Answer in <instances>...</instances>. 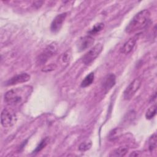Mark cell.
<instances>
[{
  "label": "cell",
  "instance_id": "obj_1",
  "mask_svg": "<svg viewBox=\"0 0 157 157\" xmlns=\"http://www.w3.org/2000/svg\"><path fill=\"white\" fill-rule=\"evenodd\" d=\"M150 19V12L147 9H144L138 12L132 18L126 28V32L131 34L145 28Z\"/></svg>",
  "mask_w": 157,
  "mask_h": 157
},
{
  "label": "cell",
  "instance_id": "obj_2",
  "mask_svg": "<svg viewBox=\"0 0 157 157\" xmlns=\"http://www.w3.org/2000/svg\"><path fill=\"white\" fill-rule=\"evenodd\" d=\"M26 88H17L7 91L4 94V101L10 105H20L25 98V94H26L25 91Z\"/></svg>",
  "mask_w": 157,
  "mask_h": 157
},
{
  "label": "cell",
  "instance_id": "obj_3",
  "mask_svg": "<svg viewBox=\"0 0 157 157\" xmlns=\"http://www.w3.org/2000/svg\"><path fill=\"white\" fill-rule=\"evenodd\" d=\"M103 49V46L101 44L99 43L96 44L93 47L86 53L83 57V62L85 64L88 65L92 63L101 53Z\"/></svg>",
  "mask_w": 157,
  "mask_h": 157
},
{
  "label": "cell",
  "instance_id": "obj_4",
  "mask_svg": "<svg viewBox=\"0 0 157 157\" xmlns=\"http://www.w3.org/2000/svg\"><path fill=\"white\" fill-rule=\"evenodd\" d=\"M142 84V80L139 77L135 78L127 86L123 93V98L125 100H130L139 90Z\"/></svg>",
  "mask_w": 157,
  "mask_h": 157
},
{
  "label": "cell",
  "instance_id": "obj_5",
  "mask_svg": "<svg viewBox=\"0 0 157 157\" xmlns=\"http://www.w3.org/2000/svg\"><path fill=\"white\" fill-rule=\"evenodd\" d=\"M57 45L55 43H52L40 53L37 58V63L39 64H44L56 52Z\"/></svg>",
  "mask_w": 157,
  "mask_h": 157
},
{
  "label": "cell",
  "instance_id": "obj_6",
  "mask_svg": "<svg viewBox=\"0 0 157 157\" xmlns=\"http://www.w3.org/2000/svg\"><path fill=\"white\" fill-rule=\"evenodd\" d=\"M14 115L9 110L3 109L1 114V123L2 126L4 128L10 127L14 123Z\"/></svg>",
  "mask_w": 157,
  "mask_h": 157
},
{
  "label": "cell",
  "instance_id": "obj_7",
  "mask_svg": "<svg viewBox=\"0 0 157 157\" xmlns=\"http://www.w3.org/2000/svg\"><path fill=\"white\" fill-rule=\"evenodd\" d=\"M66 16H67V13L66 12H63L55 17V18L53 19V20L51 23V27H50L51 31L53 33H56L60 30L66 19Z\"/></svg>",
  "mask_w": 157,
  "mask_h": 157
},
{
  "label": "cell",
  "instance_id": "obj_8",
  "mask_svg": "<svg viewBox=\"0 0 157 157\" xmlns=\"http://www.w3.org/2000/svg\"><path fill=\"white\" fill-rule=\"evenodd\" d=\"M30 79V75H29L28 73H21L18 75H16L10 79H9L6 82V85L10 86V85H14L18 83H25L28 81H29Z\"/></svg>",
  "mask_w": 157,
  "mask_h": 157
},
{
  "label": "cell",
  "instance_id": "obj_9",
  "mask_svg": "<svg viewBox=\"0 0 157 157\" xmlns=\"http://www.w3.org/2000/svg\"><path fill=\"white\" fill-rule=\"evenodd\" d=\"M94 40L93 37L90 35L86 36L80 39L78 42V48L80 51H83L88 48H90L94 43Z\"/></svg>",
  "mask_w": 157,
  "mask_h": 157
},
{
  "label": "cell",
  "instance_id": "obj_10",
  "mask_svg": "<svg viewBox=\"0 0 157 157\" xmlns=\"http://www.w3.org/2000/svg\"><path fill=\"white\" fill-rule=\"evenodd\" d=\"M137 40V36L130 38L123 44V45L122 46V47L120 49V52L124 54L129 53L134 48V47L136 44Z\"/></svg>",
  "mask_w": 157,
  "mask_h": 157
},
{
  "label": "cell",
  "instance_id": "obj_11",
  "mask_svg": "<svg viewBox=\"0 0 157 157\" xmlns=\"http://www.w3.org/2000/svg\"><path fill=\"white\" fill-rule=\"evenodd\" d=\"M115 81L116 77L113 74H109L104 77L102 82V87L105 92L109 91L115 85Z\"/></svg>",
  "mask_w": 157,
  "mask_h": 157
},
{
  "label": "cell",
  "instance_id": "obj_12",
  "mask_svg": "<svg viewBox=\"0 0 157 157\" xmlns=\"http://www.w3.org/2000/svg\"><path fill=\"white\" fill-rule=\"evenodd\" d=\"M94 74L93 72H90L82 80L81 83V86L83 88H85L90 86L94 81Z\"/></svg>",
  "mask_w": 157,
  "mask_h": 157
},
{
  "label": "cell",
  "instance_id": "obj_13",
  "mask_svg": "<svg viewBox=\"0 0 157 157\" xmlns=\"http://www.w3.org/2000/svg\"><path fill=\"white\" fill-rule=\"evenodd\" d=\"M128 149L127 147H120L117 149H115L110 156H124L128 152Z\"/></svg>",
  "mask_w": 157,
  "mask_h": 157
},
{
  "label": "cell",
  "instance_id": "obj_14",
  "mask_svg": "<svg viewBox=\"0 0 157 157\" xmlns=\"http://www.w3.org/2000/svg\"><path fill=\"white\" fill-rule=\"evenodd\" d=\"M156 134H153L148 140V148L150 152L153 151V150L156 148Z\"/></svg>",
  "mask_w": 157,
  "mask_h": 157
},
{
  "label": "cell",
  "instance_id": "obj_15",
  "mask_svg": "<svg viewBox=\"0 0 157 157\" xmlns=\"http://www.w3.org/2000/svg\"><path fill=\"white\" fill-rule=\"evenodd\" d=\"M156 113V105L155 104L152 106H151L146 112L145 117L148 120H150L153 118Z\"/></svg>",
  "mask_w": 157,
  "mask_h": 157
},
{
  "label": "cell",
  "instance_id": "obj_16",
  "mask_svg": "<svg viewBox=\"0 0 157 157\" xmlns=\"http://www.w3.org/2000/svg\"><path fill=\"white\" fill-rule=\"evenodd\" d=\"M49 140H50V139H49V138L48 137H47L45 139H42L40 142L39 145L37 146L36 149L33 151V153H37V152H39L40 151H41L48 144V143L49 142Z\"/></svg>",
  "mask_w": 157,
  "mask_h": 157
},
{
  "label": "cell",
  "instance_id": "obj_17",
  "mask_svg": "<svg viewBox=\"0 0 157 157\" xmlns=\"http://www.w3.org/2000/svg\"><path fill=\"white\" fill-rule=\"evenodd\" d=\"M92 145L91 141L90 140H86L83 142H82L78 147V150L81 151H85L88 150H89Z\"/></svg>",
  "mask_w": 157,
  "mask_h": 157
},
{
  "label": "cell",
  "instance_id": "obj_18",
  "mask_svg": "<svg viewBox=\"0 0 157 157\" xmlns=\"http://www.w3.org/2000/svg\"><path fill=\"white\" fill-rule=\"evenodd\" d=\"M104 28V24L102 23H99L98 24L95 25L93 28L88 31V33L90 34V35H93L95 34L96 33H98V32H99L100 31H101Z\"/></svg>",
  "mask_w": 157,
  "mask_h": 157
},
{
  "label": "cell",
  "instance_id": "obj_19",
  "mask_svg": "<svg viewBox=\"0 0 157 157\" xmlns=\"http://www.w3.org/2000/svg\"><path fill=\"white\" fill-rule=\"evenodd\" d=\"M70 58H71V54H70L68 52H66V53L63 55V61L64 62H65V63H67V62H68V61H69Z\"/></svg>",
  "mask_w": 157,
  "mask_h": 157
}]
</instances>
